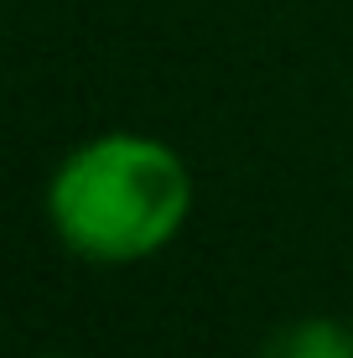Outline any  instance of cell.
Listing matches in <instances>:
<instances>
[{"mask_svg":"<svg viewBox=\"0 0 353 358\" xmlns=\"http://www.w3.org/2000/svg\"><path fill=\"white\" fill-rule=\"evenodd\" d=\"M192 213V171L166 141L109 130L63 156L47 182L57 239L89 265H136L166 250Z\"/></svg>","mask_w":353,"mask_h":358,"instance_id":"cell-1","label":"cell"},{"mask_svg":"<svg viewBox=\"0 0 353 358\" xmlns=\"http://www.w3.org/2000/svg\"><path fill=\"white\" fill-rule=\"evenodd\" d=\"M260 358H353V327L333 317H301L265 338Z\"/></svg>","mask_w":353,"mask_h":358,"instance_id":"cell-2","label":"cell"}]
</instances>
